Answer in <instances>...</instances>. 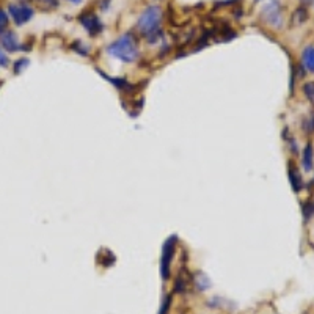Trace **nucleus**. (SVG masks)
<instances>
[{
	"mask_svg": "<svg viewBox=\"0 0 314 314\" xmlns=\"http://www.w3.org/2000/svg\"><path fill=\"white\" fill-rule=\"evenodd\" d=\"M107 52H109L112 57L121 60L124 63H132L140 55L137 41H135L134 35H131V33H126V35L118 38L116 41H113L112 44L107 47Z\"/></svg>",
	"mask_w": 314,
	"mask_h": 314,
	"instance_id": "nucleus-1",
	"label": "nucleus"
},
{
	"mask_svg": "<svg viewBox=\"0 0 314 314\" xmlns=\"http://www.w3.org/2000/svg\"><path fill=\"white\" fill-rule=\"evenodd\" d=\"M162 22V9L157 5H151L148 6L145 11L140 14L137 27L142 31V35H145L151 42L156 41L159 36V27Z\"/></svg>",
	"mask_w": 314,
	"mask_h": 314,
	"instance_id": "nucleus-2",
	"label": "nucleus"
},
{
	"mask_svg": "<svg viewBox=\"0 0 314 314\" xmlns=\"http://www.w3.org/2000/svg\"><path fill=\"white\" fill-rule=\"evenodd\" d=\"M175 252H176V237L171 236L165 241L164 248H162V258H160V277L165 281L170 278L171 263H173V258H175Z\"/></svg>",
	"mask_w": 314,
	"mask_h": 314,
	"instance_id": "nucleus-3",
	"label": "nucleus"
},
{
	"mask_svg": "<svg viewBox=\"0 0 314 314\" xmlns=\"http://www.w3.org/2000/svg\"><path fill=\"white\" fill-rule=\"evenodd\" d=\"M79 22L86 28V31H88V33H90L91 36H94V35H97V33H101L102 28H104V25H102V22H101V19L97 17L94 13H91V11H86V13L80 14V16H79Z\"/></svg>",
	"mask_w": 314,
	"mask_h": 314,
	"instance_id": "nucleus-4",
	"label": "nucleus"
},
{
	"mask_svg": "<svg viewBox=\"0 0 314 314\" xmlns=\"http://www.w3.org/2000/svg\"><path fill=\"white\" fill-rule=\"evenodd\" d=\"M9 14L13 16L16 25H24L27 24L28 20L31 19V16H33V9H31L28 5H24V3H19V5H9Z\"/></svg>",
	"mask_w": 314,
	"mask_h": 314,
	"instance_id": "nucleus-5",
	"label": "nucleus"
},
{
	"mask_svg": "<svg viewBox=\"0 0 314 314\" xmlns=\"http://www.w3.org/2000/svg\"><path fill=\"white\" fill-rule=\"evenodd\" d=\"M261 17L266 20L267 24H270L272 27H280L281 22H283V19H281V11H280V6L278 3L275 2H270L267 3L264 8H263V13H261Z\"/></svg>",
	"mask_w": 314,
	"mask_h": 314,
	"instance_id": "nucleus-6",
	"label": "nucleus"
},
{
	"mask_svg": "<svg viewBox=\"0 0 314 314\" xmlns=\"http://www.w3.org/2000/svg\"><path fill=\"white\" fill-rule=\"evenodd\" d=\"M0 44L8 52H17L19 49H22L11 30H0Z\"/></svg>",
	"mask_w": 314,
	"mask_h": 314,
	"instance_id": "nucleus-7",
	"label": "nucleus"
},
{
	"mask_svg": "<svg viewBox=\"0 0 314 314\" xmlns=\"http://www.w3.org/2000/svg\"><path fill=\"white\" fill-rule=\"evenodd\" d=\"M302 64L310 72H314V46L310 44L302 52Z\"/></svg>",
	"mask_w": 314,
	"mask_h": 314,
	"instance_id": "nucleus-8",
	"label": "nucleus"
},
{
	"mask_svg": "<svg viewBox=\"0 0 314 314\" xmlns=\"http://www.w3.org/2000/svg\"><path fill=\"white\" fill-rule=\"evenodd\" d=\"M289 179H291V184H292V189H294L296 192H299L303 187V181L300 178V173H299L297 167H294L292 164H289Z\"/></svg>",
	"mask_w": 314,
	"mask_h": 314,
	"instance_id": "nucleus-9",
	"label": "nucleus"
},
{
	"mask_svg": "<svg viewBox=\"0 0 314 314\" xmlns=\"http://www.w3.org/2000/svg\"><path fill=\"white\" fill-rule=\"evenodd\" d=\"M302 164L305 171H311L313 170V146L307 145L305 149H303V159H302Z\"/></svg>",
	"mask_w": 314,
	"mask_h": 314,
	"instance_id": "nucleus-10",
	"label": "nucleus"
},
{
	"mask_svg": "<svg viewBox=\"0 0 314 314\" xmlns=\"http://www.w3.org/2000/svg\"><path fill=\"white\" fill-rule=\"evenodd\" d=\"M101 75H104V77L109 80V82H112L115 86H118V88L120 90H123V91H126V90H132L134 86L129 83L127 80H124V79H118V77H110V75H107V74H104V72H101Z\"/></svg>",
	"mask_w": 314,
	"mask_h": 314,
	"instance_id": "nucleus-11",
	"label": "nucleus"
},
{
	"mask_svg": "<svg viewBox=\"0 0 314 314\" xmlns=\"http://www.w3.org/2000/svg\"><path fill=\"white\" fill-rule=\"evenodd\" d=\"M307 19H308V11H307V8H305V6H300V8L296 9V13L292 14V24L300 25V24L305 22Z\"/></svg>",
	"mask_w": 314,
	"mask_h": 314,
	"instance_id": "nucleus-12",
	"label": "nucleus"
},
{
	"mask_svg": "<svg viewBox=\"0 0 314 314\" xmlns=\"http://www.w3.org/2000/svg\"><path fill=\"white\" fill-rule=\"evenodd\" d=\"M193 285L197 286L200 291H206L208 288H211L209 278L206 277L204 274H198V275H197V278H193Z\"/></svg>",
	"mask_w": 314,
	"mask_h": 314,
	"instance_id": "nucleus-13",
	"label": "nucleus"
},
{
	"mask_svg": "<svg viewBox=\"0 0 314 314\" xmlns=\"http://www.w3.org/2000/svg\"><path fill=\"white\" fill-rule=\"evenodd\" d=\"M187 285H189L187 277L179 274L178 278H176V283H175V292H178V294H184V292L187 291Z\"/></svg>",
	"mask_w": 314,
	"mask_h": 314,
	"instance_id": "nucleus-14",
	"label": "nucleus"
},
{
	"mask_svg": "<svg viewBox=\"0 0 314 314\" xmlns=\"http://www.w3.org/2000/svg\"><path fill=\"white\" fill-rule=\"evenodd\" d=\"M171 302H173V296H171V294H167V296L164 297V300H162V305H160V310H159L157 314H170Z\"/></svg>",
	"mask_w": 314,
	"mask_h": 314,
	"instance_id": "nucleus-15",
	"label": "nucleus"
},
{
	"mask_svg": "<svg viewBox=\"0 0 314 314\" xmlns=\"http://www.w3.org/2000/svg\"><path fill=\"white\" fill-rule=\"evenodd\" d=\"M303 93H305L307 99L314 104V82H307L303 85Z\"/></svg>",
	"mask_w": 314,
	"mask_h": 314,
	"instance_id": "nucleus-16",
	"label": "nucleus"
},
{
	"mask_svg": "<svg viewBox=\"0 0 314 314\" xmlns=\"http://www.w3.org/2000/svg\"><path fill=\"white\" fill-rule=\"evenodd\" d=\"M41 8H57L58 0H35Z\"/></svg>",
	"mask_w": 314,
	"mask_h": 314,
	"instance_id": "nucleus-17",
	"label": "nucleus"
},
{
	"mask_svg": "<svg viewBox=\"0 0 314 314\" xmlns=\"http://www.w3.org/2000/svg\"><path fill=\"white\" fill-rule=\"evenodd\" d=\"M303 131L307 134H311L314 131V115L310 118H305V121H303Z\"/></svg>",
	"mask_w": 314,
	"mask_h": 314,
	"instance_id": "nucleus-18",
	"label": "nucleus"
},
{
	"mask_svg": "<svg viewBox=\"0 0 314 314\" xmlns=\"http://www.w3.org/2000/svg\"><path fill=\"white\" fill-rule=\"evenodd\" d=\"M313 214H314V206L311 203L303 204V217H305V220H310L313 217Z\"/></svg>",
	"mask_w": 314,
	"mask_h": 314,
	"instance_id": "nucleus-19",
	"label": "nucleus"
},
{
	"mask_svg": "<svg viewBox=\"0 0 314 314\" xmlns=\"http://www.w3.org/2000/svg\"><path fill=\"white\" fill-rule=\"evenodd\" d=\"M28 66V60L27 58H20L14 63V74H19V72H22L24 68Z\"/></svg>",
	"mask_w": 314,
	"mask_h": 314,
	"instance_id": "nucleus-20",
	"label": "nucleus"
},
{
	"mask_svg": "<svg viewBox=\"0 0 314 314\" xmlns=\"http://www.w3.org/2000/svg\"><path fill=\"white\" fill-rule=\"evenodd\" d=\"M8 24V16L3 9H0V30H3Z\"/></svg>",
	"mask_w": 314,
	"mask_h": 314,
	"instance_id": "nucleus-21",
	"label": "nucleus"
},
{
	"mask_svg": "<svg viewBox=\"0 0 314 314\" xmlns=\"http://www.w3.org/2000/svg\"><path fill=\"white\" fill-rule=\"evenodd\" d=\"M0 66H3V68L8 66V57L5 55V52L2 49H0Z\"/></svg>",
	"mask_w": 314,
	"mask_h": 314,
	"instance_id": "nucleus-22",
	"label": "nucleus"
},
{
	"mask_svg": "<svg viewBox=\"0 0 314 314\" xmlns=\"http://www.w3.org/2000/svg\"><path fill=\"white\" fill-rule=\"evenodd\" d=\"M311 2H313V0H302V3H303V5H310Z\"/></svg>",
	"mask_w": 314,
	"mask_h": 314,
	"instance_id": "nucleus-23",
	"label": "nucleus"
},
{
	"mask_svg": "<svg viewBox=\"0 0 314 314\" xmlns=\"http://www.w3.org/2000/svg\"><path fill=\"white\" fill-rule=\"evenodd\" d=\"M68 2H72V3H80L82 0H68Z\"/></svg>",
	"mask_w": 314,
	"mask_h": 314,
	"instance_id": "nucleus-24",
	"label": "nucleus"
}]
</instances>
